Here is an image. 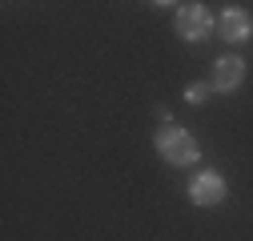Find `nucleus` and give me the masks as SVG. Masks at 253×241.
<instances>
[{"mask_svg":"<svg viewBox=\"0 0 253 241\" xmlns=\"http://www.w3.org/2000/svg\"><path fill=\"white\" fill-rule=\"evenodd\" d=\"M225 193H229V185H225V177H221L217 169H201V173L189 177V201L201 205V209L221 205V201H225Z\"/></svg>","mask_w":253,"mask_h":241,"instance_id":"obj_3","label":"nucleus"},{"mask_svg":"<svg viewBox=\"0 0 253 241\" xmlns=\"http://www.w3.org/2000/svg\"><path fill=\"white\" fill-rule=\"evenodd\" d=\"M153 141H157V153H161V161H169V165H177V169H189V165L201 161V145H197V137L189 133V129H181V125H161Z\"/></svg>","mask_w":253,"mask_h":241,"instance_id":"obj_1","label":"nucleus"},{"mask_svg":"<svg viewBox=\"0 0 253 241\" xmlns=\"http://www.w3.org/2000/svg\"><path fill=\"white\" fill-rule=\"evenodd\" d=\"M213 12L205 4H197V0H189V4H177V16H173V28H177V37L189 40V44H201L209 33H213Z\"/></svg>","mask_w":253,"mask_h":241,"instance_id":"obj_2","label":"nucleus"},{"mask_svg":"<svg viewBox=\"0 0 253 241\" xmlns=\"http://www.w3.org/2000/svg\"><path fill=\"white\" fill-rule=\"evenodd\" d=\"M245 60L241 56H217L213 60V69H209V88H213V93H237V88L245 84Z\"/></svg>","mask_w":253,"mask_h":241,"instance_id":"obj_4","label":"nucleus"},{"mask_svg":"<svg viewBox=\"0 0 253 241\" xmlns=\"http://www.w3.org/2000/svg\"><path fill=\"white\" fill-rule=\"evenodd\" d=\"M209 93H213L209 80H197V84H189V88H185V101H189V105H205Z\"/></svg>","mask_w":253,"mask_h":241,"instance_id":"obj_6","label":"nucleus"},{"mask_svg":"<svg viewBox=\"0 0 253 241\" xmlns=\"http://www.w3.org/2000/svg\"><path fill=\"white\" fill-rule=\"evenodd\" d=\"M217 28H221V37H225L229 44H249L253 40V16L241 4H229L225 12H221L217 16Z\"/></svg>","mask_w":253,"mask_h":241,"instance_id":"obj_5","label":"nucleus"}]
</instances>
